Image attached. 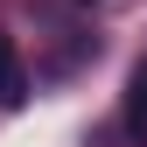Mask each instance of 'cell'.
<instances>
[{"label":"cell","instance_id":"cell-1","mask_svg":"<svg viewBox=\"0 0 147 147\" xmlns=\"http://www.w3.org/2000/svg\"><path fill=\"white\" fill-rule=\"evenodd\" d=\"M21 98H28V63H21V49L0 35V112H14Z\"/></svg>","mask_w":147,"mask_h":147},{"label":"cell","instance_id":"cell-2","mask_svg":"<svg viewBox=\"0 0 147 147\" xmlns=\"http://www.w3.org/2000/svg\"><path fill=\"white\" fill-rule=\"evenodd\" d=\"M126 133L147 140V56L133 63V77H126Z\"/></svg>","mask_w":147,"mask_h":147}]
</instances>
